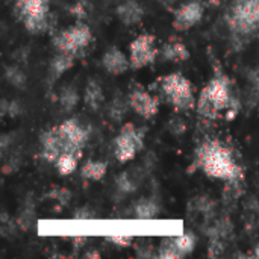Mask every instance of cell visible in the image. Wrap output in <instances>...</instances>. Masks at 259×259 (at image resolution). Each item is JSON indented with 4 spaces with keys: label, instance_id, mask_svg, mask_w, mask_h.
<instances>
[{
    "label": "cell",
    "instance_id": "cell-1",
    "mask_svg": "<svg viewBox=\"0 0 259 259\" xmlns=\"http://www.w3.org/2000/svg\"><path fill=\"white\" fill-rule=\"evenodd\" d=\"M197 164L211 178L234 181L241 176L231 150L220 141H208L197 149Z\"/></svg>",
    "mask_w": 259,
    "mask_h": 259
},
{
    "label": "cell",
    "instance_id": "cell-2",
    "mask_svg": "<svg viewBox=\"0 0 259 259\" xmlns=\"http://www.w3.org/2000/svg\"><path fill=\"white\" fill-rule=\"evenodd\" d=\"M226 20L240 39L256 36L259 35V0H237Z\"/></svg>",
    "mask_w": 259,
    "mask_h": 259
},
{
    "label": "cell",
    "instance_id": "cell-3",
    "mask_svg": "<svg viewBox=\"0 0 259 259\" xmlns=\"http://www.w3.org/2000/svg\"><path fill=\"white\" fill-rule=\"evenodd\" d=\"M50 0H18L17 12L32 33H41L49 27L47 11Z\"/></svg>",
    "mask_w": 259,
    "mask_h": 259
},
{
    "label": "cell",
    "instance_id": "cell-4",
    "mask_svg": "<svg viewBox=\"0 0 259 259\" xmlns=\"http://www.w3.org/2000/svg\"><path fill=\"white\" fill-rule=\"evenodd\" d=\"M162 91L167 99L179 109H190L194 106L191 83L182 74H170L162 80Z\"/></svg>",
    "mask_w": 259,
    "mask_h": 259
},
{
    "label": "cell",
    "instance_id": "cell-5",
    "mask_svg": "<svg viewBox=\"0 0 259 259\" xmlns=\"http://www.w3.org/2000/svg\"><path fill=\"white\" fill-rule=\"evenodd\" d=\"M90 41L91 32L85 24H76L73 27H68L67 30L61 32L58 36L53 38V44L58 52H70L74 55L83 47H87Z\"/></svg>",
    "mask_w": 259,
    "mask_h": 259
},
{
    "label": "cell",
    "instance_id": "cell-6",
    "mask_svg": "<svg viewBox=\"0 0 259 259\" xmlns=\"http://www.w3.org/2000/svg\"><path fill=\"white\" fill-rule=\"evenodd\" d=\"M114 152H115V158L120 162H126L135 158L137 152L143 147V134L140 131H137L132 124H126L118 137L115 138V144H114Z\"/></svg>",
    "mask_w": 259,
    "mask_h": 259
},
{
    "label": "cell",
    "instance_id": "cell-7",
    "mask_svg": "<svg viewBox=\"0 0 259 259\" xmlns=\"http://www.w3.org/2000/svg\"><path fill=\"white\" fill-rule=\"evenodd\" d=\"M158 50L155 49V38L152 35H140L131 44V67L141 68L156 59Z\"/></svg>",
    "mask_w": 259,
    "mask_h": 259
},
{
    "label": "cell",
    "instance_id": "cell-8",
    "mask_svg": "<svg viewBox=\"0 0 259 259\" xmlns=\"http://www.w3.org/2000/svg\"><path fill=\"white\" fill-rule=\"evenodd\" d=\"M202 93L208 97V100L212 103V106L217 111L226 109L232 103L231 93H229V82L225 76H220V77L217 76L211 79V82L202 90Z\"/></svg>",
    "mask_w": 259,
    "mask_h": 259
},
{
    "label": "cell",
    "instance_id": "cell-9",
    "mask_svg": "<svg viewBox=\"0 0 259 259\" xmlns=\"http://www.w3.org/2000/svg\"><path fill=\"white\" fill-rule=\"evenodd\" d=\"M203 15V6L199 2H190L181 6L175 14L173 26L179 30H187L197 24L202 20Z\"/></svg>",
    "mask_w": 259,
    "mask_h": 259
},
{
    "label": "cell",
    "instance_id": "cell-10",
    "mask_svg": "<svg viewBox=\"0 0 259 259\" xmlns=\"http://www.w3.org/2000/svg\"><path fill=\"white\" fill-rule=\"evenodd\" d=\"M129 105L143 118H152L158 112V100L144 91H134L129 97Z\"/></svg>",
    "mask_w": 259,
    "mask_h": 259
},
{
    "label": "cell",
    "instance_id": "cell-11",
    "mask_svg": "<svg viewBox=\"0 0 259 259\" xmlns=\"http://www.w3.org/2000/svg\"><path fill=\"white\" fill-rule=\"evenodd\" d=\"M102 64H103V67H105V70L108 73L121 74L131 67V59H127V56L121 50H118L117 47H111L103 55Z\"/></svg>",
    "mask_w": 259,
    "mask_h": 259
},
{
    "label": "cell",
    "instance_id": "cell-12",
    "mask_svg": "<svg viewBox=\"0 0 259 259\" xmlns=\"http://www.w3.org/2000/svg\"><path fill=\"white\" fill-rule=\"evenodd\" d=\"M117 15L120 17V20L126 24V26H134L137 23L141 21L144 11L140 6L138 2L135 0H126L124 3H121L117 9Z\"/></svg>",
    "mask_w": 259,
    "mask_h": 259
},
{
    "label": "cell",
    "instance_id": "cell-13",
    "mask_svg": "<svg viewBox=\"0 0 259 259\" xmlns=\"http://www.w3.org/2000/svg\"><path fill=\"white\" fill-rule=\"evenodd\" d=\"M59 127L77 149L83 147V144L87 143V132L79 126L76 120H65L59 124Z\"/></svg>",
    "mask_w": 259,
    "mask_h": 259
},
{
    "label": "cell",
    "instance_id": "cell-14",
    "mask_svg": "<svg viewBox=\"0 0 259 259\" xmlns=\"http://www.w3.org/2000/svg\"><path fill=\"white\" fill-rule=\"evenodd\" d=\"M74 62V53L70 52H59L50 64V74L53 79L59 77L61 74H64Z\"/></svg>",
    "mask_w": 259,
    "mask_h": 259
},
{
    "label": "cell",
    "instance_id": "cell-15",
    "mask_svg": "<svg viewBox=\"0 0 259 259\" xmlns=\"http://www.w3.org/2000/svg\"><path fill=\"white\" fill-rule=\"evenodd\" d=\"M162 56L167 61H175V62H182L187 61L190 58V52L188 49L182 44V42H168L164 46L162 49Z\"/></svg>",
    "mask_w": 259,
    "mask_h": 259
},
{
    "label": "cell",
    "instance_id": "cell-16",
    "mask_svg": "<svg viewBox=\"0 0 259 259\" xmlns=\"http://www.w3.org/2000/svg\"><path fill=\"white\" fill-rule=\"evenodd\" d=\"M103 91L100 85L94 80H90L87 88H85V103L91 109H99L103 103Z\"/></svg>",
    "mask_w": 259,
    "mask_h": 259
},
{
    "label": "cell",
    "instance_id": "cell-17",
    "mask_svg": "<svg viewBox=\"0 0 259 259\" xmlns=\"http://www.w3.org/2000/svg\"><path fill=\"white\" fill-rule=\"evenodd\" d=\"M77 158H79V155H76V153H62L55 161V165H56V170L59 171V175L67 176V175L73 173L77 165Z\"/></svg>",
    "mask_w": 259,
    "mask_h": 259
},
{
    "label": "cell",
    "instance_id": "cell-18",
    "mask_svg": "<svg viewBox=\"0 0 259 259\" xmlns=\"http://www.w3.org/2000/svg\"><path fill=\"white\" fill-rule=\"evenodd\" d=\"M106 175V164L105 162H94L90 161L82 167V176L90 181H100Z\"/></svg>",
    "mask_w": 259,
    "mask_h": 259
},
{
    "label": "cell",
    "instance_id": "cell-19",
    "mask_svg": "<svg viewBox=\"0 0 259 259\" xmlns=\"http://www.w3.org/2000/svg\"><path fill=\"white\" fill-rule=\"evenodd\" d=\"M159 212L158 206L152 200H140L135 206V215L140 220H152Z\"/></svg>",
    "mask_w": 259,
    "mask_h": 259
},
{
    "label": "cell",
    "instance_id": "cell-20",
    "mask_svg": "<svg viewBox=\"0 0 259 259\" xmlns=\"http://www.w3.org/2000/svg\"><path fill=\"white\" fill-rule=\"evenodd\" d=\"M59 100H61V106L65 111H73L74 106L77 105V100H79L77 93H76V88H73V87L64 88L62 93H61V99Z\"/></svg>",
    "mask_w": 259,
    "mask_h": 259
},
{
    "label": "cell",
    "instance_id": "cell-21",
    "mask_svg": "<svg viewBox=\"0 0 259 259\" xmlns=\"http://www.w3.org/2000/svg\"><path fill=\"white\" fill-rule=\"evenodd\" d=\"M175 243H176V247H178V250L181 252V255L185 256V255H188V253L194 249V246H196V238H194L193 234H188V232H187V234H184V235L175 238Z\"/></svg>",
    "mask_w": 259,
    "mask_h": 259
},
{
    "label": "cell",
    "instance_id": "cell-22",
    "mask_svg": "<svg viewBox=\"0 0 259 259\" xmlns=\"http://www.w3.org/2000/svg\"><path fill=\"white\" fill-rule=\"evenodd\" d=\"M158 256L162 259H176L181 258V252L178 250L176 247V243H175V238L171 240H165L162 244H161V250L158 253Z\"/></svg>",
    "mask_w": 259,
    "mask_h": 259
},
{
    "label": "cell",
    "instance_id": "cell-23",
    "mask_svg": "<svg viewBox=\"0 0 259 259\" xmlns=\"http://www.w3.org/2000/svg\"><path fill=\"white\" fill-rule=\"evenodd\" d=\"M126 111H127V103H126L123 99L117 97V99L112 100V103H111V106H109V117H111L114 121H120V120L124 117Z\"/></svg>",
    "mask_w": 259,
    "mask_h": 259
},
{
    "label": "cell",
    "instance_id": "cell-24",
    "mask_svg": "<svg viewBox=\"0 0 259 259\" xmlns=\"http://www.w3.org/2000/svg\"><path fill=\"white\" fill-rule=\"evenodd\" d=\"M6 79L9 83H12L17 88H23L26 85V74L17 67H9L6 70Z\"/></svg>",
    "mask_w": 259,
    "mask_h": 259
},
{
    "label": "cell",
    "instance_id": "cell-25",
    "mask_svg": "<svg viewBox=\"0 0 259 259\" xmlns=\"http://www.w3.org/2000/svg\"><path fill=\"white\" fill-rule=\"evenodd\" d=\"M117 187L121 193H132L135 190V181L127 173H123L117 179Z\"/></svg>",
    "mask_w": 259,
    "mask_h": 259
},
{
    "label": "cell",
    "instance_id": "cell-26",
    "mask_svg": "<svg viewBox=\"0 0 259 259\" xmlns=\"http://www.w3.org/2000/svg\"><path fill=\"white\" fill-rule=\"evenodd\" d=\"M170 131L175 134V135H179L185 131V123L181 120V118H175L173 121H170Z\"/></svg>",
    "mask_w": 259,
    "mask_h": 259
},
{
    "label": "cell",
    "instance_id": "cell-27",
    "mask_svg": "<svg viewBox=\"0 0 259 259\" xmlns=\"http://www.w3.org/2000/svg\"><path fill=\"white\" fill-rule=\"evenodd\" d=\"M108 240L112 241L117 246H129L131 244V237L129 235H112Z\"/></svg>",
    "mask_w": 259,
    "mask_h": 259
},
{
    "label": "cell",
    "instance_id": "cell-28",
    "mask_svg": "<svg viewBox=\"0 0 259 259\" xmlns=\"http://www.w3.org/2000/svg\"><path fill=\"white\" fill-rule=\"evenodd\" d=\"M74 219H76V220H91V219H94V214H93L91 209H88V208H80V209L76 211Z\"/></svg>",
    "mask_w": 259,
    "mask_h": 259
},
{
    "label": "cell",
    "instance_id": "cell-29",
    "mask_svg": "<svg viewBox=\"0 0 259 259\" xmlns=\"http://www.w3.org/2000/svg\"><path fill=\"white\" fill-rule=\"evenodd\" d=\"M255 91H256V94H258L259 97V77L256 79V82H255Z\"/></svg>",
    "mask_w": 259,
    "mask_h": 259
},
{
    "label": "cell",
    "instance_id": "cell-30",
    "mask_svg": "<svg viewBox=\"0 0 259 259\" xmlns=\"http://www.w3.org/2000/svg\"><path fill=\"white\" fill-rule=\"evenodd\" d=\"M255 256H256V258H259V244L256 246V249H255Z\"/></svg>",
    "mask_w": 259,
    "mask_h": 259
},
{
    "label": "cell",
    "instance_id": "cell-31",
    "mask_svg": "<svg viewBox=\"0 0 259 259\" xmlns=\"http://www.w3.org/2000/svg\"><path fill=\"white\" fill-rule=\"evenodd\" d=\"M258 112H259V108H258Z\"/></svg>",
    "mask_w": 259,
    "mask_h": 259
}]
</instances>
